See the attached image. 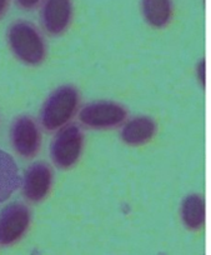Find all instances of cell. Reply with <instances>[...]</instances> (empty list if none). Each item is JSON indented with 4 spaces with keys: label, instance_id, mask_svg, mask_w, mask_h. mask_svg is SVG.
<instances>
[{
    "label": "cell",
    "instance_id": "2",
    "mask_svg": "<svg viewBox=\"0 0 211 255\" xmlns=\"http://www.w3.org/2000/svg\"><path fill=\"white\" fill-rule=\"evenodd\" d=\"M82 105V94L75 85L63 84L55 88L39 110L38 122L43 131L54 134L73 123Z\"/></svg>",
    "mask_w": 211,
    "mask_h": 255
},
{
    "label": "cell",
    "instance_id": "7",
    "mask_svg": "<svg viewBox=\"0 0 211 255\" xmlns=\"http://www.w3.org/2000/svg\"><path fill=\"white\" fill-rule=\"evenodd\" d=\"M33 222V213L28 204L13 202L0 210V247H13L25 235Z\"/></svg>",
    "mask_w": 211,
    "mask_h": 255
},
{
    "label": "cell",
    "instance_id": "15",
    "mask_svg": "<svg viewBox=\"0 0 211 255\" xmlns=\"http://www.w3.org/2000/svg\"><path fill=\"white\" fill-rule=\"evenodd\" d=\"M11 0H0V20H3L10 8Z\"/></svg>",
    "mask_w": 211,
    "mask_h": 255
},
{
    "label": "cell",
    "instance_id": "1",
    "mask_svg": "<svg viewBox=\"0 0 211 255\" xmlns=\"http://www.w3.org/2000/svg\"><path fill=\"white\" fill-rule=\"evenodd\" d=\"M5 40L14 58L26 67H40L48 59L45 34L31 21L24 19L13 21L6 29Z\"/></svg>",
    "mask_w": 211,
    "mask_h": 255
},
{
    "label": "cell",
    "instance_id": "10",
    "mask_svg": "<svg viewBox=\"0 0 211 255\" xmlns=\"http://www.w3.org/2000/svg\"><path fill=\"white\" fill-rule=\"evenodd\" d=\"M181 224L190 232H200L206 224V202L199 193H191L181 200L179 209Z\"/></svg>",
    "mask_w": 211,
    "mask_h": 255
},
{
    "label": "cell",
    "instance_id": "8",
    "mask_svg": "<svg viewBox=\"0 0 211 255\" xmlns=\"http://www.w3.org/2000/svg\"><path fill=\"white\" fill-rule=\"evenodd\" d=\"M39 11V21L44 34L51 38L63 36L74 20L73 0H43Z\"/></svg>",
    "mask_w": 211,
    "mask_h": 255
},
{
    "label": "cell",
    "instance_id": "14",
    "mask_svg": "<svg viewBox=\"0 0 211 255\" xmlns=\"http://www.w3.org/2000/svg\"><path fill=\"white\" fill-rule=\"evenodd\" d=\"M195 77L198 82L200 83L201 87H205V80H206V63L204 60L199 61L198 65L195 68Z\"/></svg>",
    "mask_w": 211,
    "mask_h": 255
},
{
    "label": "cell",
    "instance_id": "3",
    "mask_svg": "<svg viewBox=\"0 0 211 255\" xmlns=\"http://www.w3.org/2000/svg\"><path fill=\"white\" fill-rule=\"evenodd\" d=\"M84 129L78 123H70L54 133L49 145L53 168L68 171L77 168L85 151Z\"/></svg>",
    "mask_w": 211,
    "mask_h": 255
},
{
    "label": "cell",
    "instance_id": "6",
    "mask_svg": "<svg viewBox=\"0 0 211 255\" xmlns=\"http://www.w3.org/2000/svg\"><path fill=\"white\" fill-rule=\"evenodd\" d=\"M55 184V173L51 164L38 160L31 163L24 171L20 181V191L29 204H40L50 195Z\"/></svg>",
    "mask_w": 211,
    "mask_h": 255
},
{
    "label": "cell",
    "instance_id": "13",
    "mask_svg": "<svg viewBox=\"0 0 211 255\" xmlns=\"http://www.w3.org/2000/svg\"><path fill=\"white\" fill-rule=\"evenodd\" d=\"M14 3L20 10L34 11L40 8L43 0H14Z\"/></svg>",
    "mask_w": 211,
    "mask_h": 255
},
{
    "label": "cell",
    "instance_id": "5",
    "mask_svg": "<svg viewBox=\"0 0 211 255\" xmlns=\"http://www.w3.org/2000/svg\"><path fill=\"white\" fill-rule=\"evenodd\" d=\"M9 140L16 155L25 160H33L43 148V129L31 115H19L11 122Z\"/></svg>",
    "mask_w": 211,
    "mask_h": 255
},
{
    "label": "cell",
    "instance_id": "11",
    "mask_svg": "<svg viewBox=\"0 0 211 255\" xmlns=\"http://www.w3.org/2000/svg\"><path fill=\"white\" fill-rule=\"evenodd\" d=\"M140 10L144 21L156 30L168 28L175 15L174 0H140Z\"/></svg>",
    "mask_w": 211,
    "mask_h": 255
},
{
    "label": "cell",
    "instance_id": "12",
    "mask_svg": "<svg viewBox=\"0 0 211 255\" xmlns=\"http://www.w3.org/2000/svg\"><path fill=\"white\" fill-rule=\"evenodd\" d=\"M21 175L15 159L0 148V205L20 189Z\"/></svg>",
    "mask_w": 211,
    "mask_h": 255
},
{
    "label": "cell",
    "instance_id": "4",
    "mask_svg": "<svg viewBox=\"0 0 211 255\" xmlns=\"http://www.w3.org/2000/svg\"><path fill=\"white\" fill-rule=\"evenodd\" d=\"M78 124L83 129L94 131H111L120 129L129 118L126 107L109 99H98L83 104L78 113Z\"/></svg>",
    "mask_w": 211,
    "mask_h": 255
},
{
    "label": "cell",
    "instance_id": "9",
    "mask_svg": "<svg viewBox=\"0 0 211 255\" xmlns=\"http://www.w3.org/2000/svg\"><path fill=\"white\" fill-rule=\"evenodd\" d=\"M159 125L153 117L136 115L127 118L126 122L120 127L119 138L125 145L131 148L145 146L158 135Z\"/></svg>",
    "mask_w": 211,
    "mask_h": 255
}]
</instances>
